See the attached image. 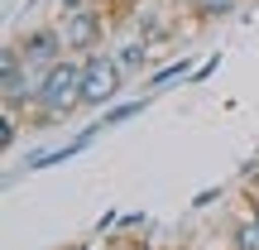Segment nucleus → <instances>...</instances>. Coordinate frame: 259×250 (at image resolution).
<instances>
[{
    "instance_id": "f257e3e1",
    "label": "nucleus",
    "mask_w": 259,
    "mask_h": 250,
    "mask_svg": "<svg viewBox=\"0 0 259 250\" xmlns=\"http://www.w3.org/2000/svg\"><path fill=\"white\" fill-rule=\"evenodd\" d=\"M82 111V58H58L44 77H38V96L29 106V121L38 125H53V121H67V116Z\"/></svg>"
},
{
    "instance_id": "f03ea898",
    "label": "nucleus",
    "mask_w": 259,
    "mask_h": 250,
    "mask_svg": "<svg viewBox=\"0 0 259 250\" xmlns=\"http://www.w3.org/2000/svg\"><path fill=\"white\" fill-rule=\"evenodd\" d=\"M125 87V67L115 53H87L82 58V111H106Z\"/></svg>"
},
{
    "instance_id": "7ed1b4c3",
    "label": "nucleus",
    "mask_w": 259,
    "mask_h": 250,
    "mask_svg": "<svg viewBox=\"0 0 259 250\" xmlns=\"http://www.w3.org/2000/svg\"><path fill=\"white\" fill-rule=\"evenodd\" d=\"M58 29L67 39V53H96L106 39V15L96 5H77V10H63Z\"/></svg>"
},
{
    "instance_id": "20e7f679",
    "label": "nucleus",
    "mask_w": 259,
    "mask_h": 250,
    "mask_svg": "<svg viewBox=\"0 0 259 250\" xmlns=\"http://www.w3.org/2000/svg\"><path fill=\"white\" fill-rule=\"evenodd\" d=\"M19 48H24L29 67H38V73H48L58 58H67V39L58 24H34L29 34H19Z\"/></svg>"
},
{
    "instance_id": "39448f33",
    "label": "nucleus",
    "mask_w": 259,
    "mask_h": 250,
    "mask_svg": "<svg viewBox=\"0 0 259 250\" xmlns=\"http://www.w3.org/2000/svg\"><path fill=\"white\" fill-rule=\"evenodd\" d=\"M101 130H106V125L96 121V125L77 130V135L67 139V145H53V149H34V154H24V168H29V173H38V168H48V164H67V159H72V154H82V149H92Z\"/></svg>"
},
{
    "instance_id": "423d86ee",
    "label": "nucleus",
    "mask_w": 259,
    "mask_h": 250,
    "mask_svg": "<svg viewBox=\"0 0 259 250\" xmlns=\"http://www.w3.org/2000/svg\"><path fill=\"white\" fill-rule=\"evenodd\" d=\"M115 63L125 67V77H130V73H144V67L154 63V44H149V39H135V44L115 48Z\"/></svg>"
},
{
    "instance_id": "0eeeda50",
    "label": "nucleus",
    "mask_w": 259,
    "mask_h": 250,
    "mask_svg": "<svg viewBox=\"0 0 259 250\" xmlns=\"http://www.w3.org/2000/svg\"><path fill=\"white\" fill-rule=\"evenodd\" d=\"M149 101H154V96H149V92H144V96H135V101H111V106H106V111H101V125H106V130H115V125L135 121V116L144 111Z\"/></svg>"
},
{
    "instance_id": "6e6552de",
    "label": "nucleus",
    "mask_w": 259,
    "mask_h": 250,
    "mask_svg": "<svg viewBox=\"0 0 259 250\" xmlns=\"http://www.w3.org/2000/svg\"><path fill=\"white\" fill-rule=\"evenodd\" d=\"M197 67H192V58H178V63H168V67H158V73H149V92H158V87H168V82H178V77H192Z\"/></svg>"
},
{
    "instance_id": "1a4fd4ad",
    "label": "nucleus",
    "mask_w": 259,
    "mask_h": 250,
    "mask_svg": "<svg viewBox=\"0 0 259 250\" xmlns=\"http://www.w3.org/2000/svg\"><path fill=\"white\" fill-rule=\"evenodd\" d=\"M187 10H192L197 19H226L240 10V0H187Z\"/></svg>"
},
{
    "instance_id": "9d476101",
    "label": "nucleus",
    "mask_w": 259,
    "mask_h": 250,
    "mask_svg": "<svg viewBox=\"0 0 259 250\" xmlns=\"http://www.w3.org/2000/svg\"><path fill=\"white\" fill-rule=\"evenodd\" d=\"M139 39H149V44L168 39V24L158 19V10H144V15H139Z\"/></svg>"
},
{
    "instance_id": "9b49d317",
    "label": "nucleus",
    "mask_w": 259,
    "mask_h": 250,
    "mask_svg": "<svg viewBox=\"0 0 259 250\" xmlns=\"http://www.w3.org/2000/svg\"><path fill=\"white\" fill-rule=\"evenodd\" d=\"M235 250H259V222L254 217H245V222L235 226Z\"/></svg>"
},
{
    "instance_id": "f8f14e48",
    "label": "nucleus",
    "mask_w": 259,
    "mask_h": 250,
    "mask_svg": "<svg viewBox=\"0 0 259 250\" xmlns=\"http://www.w3.org/2000/svg\"><path fill=\"white\" fill-rule=\"evenodd\" d=\"M15 139H19V111H10V106H5V130H0V145H15Z\"/></svg>"
},
{
    "instance_id": "ddd939ff",
    "label": "nucleus",
    "mask_w": 259,
    "mask_h": 250,
    "mask_svg": "<svg viewBox=\"0 0 259 250\" xmlns=\"http://www.w3.org/2000/svg\"><path fill=\"white\" fill-rule=\"evenodd\" d=\"M221 193H226L221 183H216V188H202V193L192 197V207H197V212H202V207H211V202H221Z\"/></svg>"
},
{
    "instance_id": "4468645a",
    "label": "nucleus",
    "mask_w": 259,
    "mask_h": 250,
    "mask_svg": "<svg viewBox=\"0 0 259 250\" xmlns=\"http://www.w3.org/2000/svg\"><path fill=\"white\" fill-rule=\"evenodd\" d=\"M115 226H120V212H101V217H96V236L115 231Z\"/></svg>"
},
{
    "instance_id": "2eb2a0df",
    "label": "nucleus",
    "mask_w": 259,
    "mask_h": 250,
    "mask_svg": "<svg viewBox=\"0 0 259 250\" xmlns=\"http://www.w3.org/2000/svg\"><path fill=\"white\" fill-rule=\"evenodd\" d=\"M120 226H125V231H135V226H149V217L144 212H130V217H120Z\"/></svg>"
},
{
    "instance_id": "dca6fc26",
    "label": "nucleus",
    "mask_w": 259,
    "mask_h": 250,
    "mask_svg": "<svg viewBox=\"0 0 259 250\" xmlns=\"http://www.w3.org/2000/svg\"><path fill=\"white\" fill-rule=\"evenodd\" d=\"M216 67H221V53H216V58H206V63H202V67H197V73H192V77H211V73H216Z\"/></svg>"
},
{
    "instance_id": "f3484780",
    "label": "nucleus",
    "mask_w": 259,
    "mask_h": 250,
    "mask_svg": "<svg viewBox=\"0 0 259 250\" xmlns=\"http://www.w3.org/2000/svg\"><path fill=\"white\" fill-rule=\"evenodd\" d=\"M58 5H63V10H77V5H87V0H58Z\"/></svg>"
},
{
    "instance_id": "a211bd4d",
    "label": "nucleus",
    "mask_w": 259,
    "mask_h": 250,
    "mask_svg": "<svg viewBox=\"0 0 259 250\" xmlns=\"http://www.w3.org/2000/svg\"><path fill=\"white\" fill-rule=\"evenodd\" d=\"M77 250H120V245H77Z\"/></svg>"
},
{
    "instance_id": "6ab92c4d",
    "label": "nucleus",
    "mask_w": 259,
    "mask_h": 250,
    "mask_svg": "<svg viewBox=\"0 0 259 250\" xmlns=\"http://www.w3.org/2000/svg\"><path fill=\"white\" fill-rule=\"evenodd\" d=\"M250 217H254V222H259V207H254V212H250Z\"/></svg>"
}]
</instances>
